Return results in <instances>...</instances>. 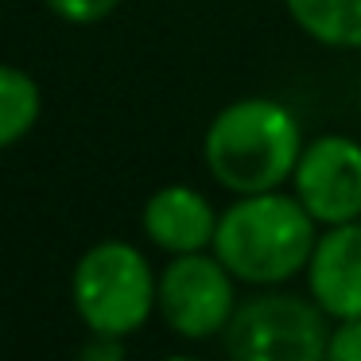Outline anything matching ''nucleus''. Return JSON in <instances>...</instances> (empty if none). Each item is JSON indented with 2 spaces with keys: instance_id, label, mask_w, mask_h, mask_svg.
<instances>
[{
  "instance_id": "nucleus-9",
  "label": "nucleus",
  "mask_w": 361,
  "mask_h": 361,
  "mask_svg": "<svg viewBox=\"0 0 361 361\" xmlns=\"http://www.w3.org/2000/svg\"><path fill=\"white\" fill-rule=\"evenodd\" d=\"M299 35L326 51H361V0H283Z\"/></svg>"
},
{
  "instance_id": "nucleus-10",
  "label": "nucleus",
  "mask_w": 361,
  "mask_h": 361,
  "mask_svg": "<svg viewBox=\"0 0 361 361\" xmlns=\"http://www.w3.org/2000/svg\"><path fill=\"white\" fill-rule=\"evenodd\" d=\"M43 113V90L20 66L0 63V152L20 144Z\"/></svg>"
},
{
  "instance_id": "nucleus-1",
  "label": "nucleus",
  "mask_w": 361,
  "mask_h": 361,
  "mask_svg": "<svg viewBox=\"0 0 361 361\" xmlns=\"http://www.w3.org/2000/svg\"><path fill=\"white\" fill-rule=\"evenodd\" d=\"M303 144V125L288 102L249 94L226 102L210 117L202 133V164L229 198L264 195L291 183Z\"/></svg>"
},
{
  "instance_id": "nucleus-4",
  "label": "nucleus",
  "mask_w": 361,
  "mask_h": 361,
  "mask_svg": "<svg viewBox=\"0 0 361 361\" xmlns=\"http://www.w3.org/2000/svg\"><path fill=\"white\" fill-rule=\"evenodd\" d=\"M330 319L307 291L257 288L237 303L221 345L229 361H326Z\"/></svg>"
},
{
  "instance_id": "nucleus-11",
  "label": "nucleus",
  "mask_w": 361,
  "mask_h": 361,
  "mask_svg": "<svg viewBox=\"0 0 361 361\" xmlns=\"http://www.w3.org/2000/svg\"><path fill=\"white\" fill-rule=\"evenodd\" d=\"M43 4H47L63 24H74V27L102 24V20H109L113 12L121 8V0H43Z\"/></svg>"
},
{
  "instance_id": "nucleus-3",
  "label": "nucleus",
  "mask_w": 361,
  "mask_h": 361,
  "mask_svg": "<svg viewBox=\"0 0 361 361\" xmlns=\"http://www.w3.org/2000/svg\"><path fill=\"white\" fill-rule=\"evenodd\" d=\"M159 272L133 241H97L71 272V303L90 334L128 338L156 314Z\"/></svg>"
},
{
  "instance_id": "nucleus-8",
  "label": "nucleus",
  "mask_w": 361,
  "mask_h": 361,
  "mask_svg": "<svg viewBox=\"0 0 361 361\" xmlns=\"http://www.w3.org/2000/svg\"><path fill=\"white\" fill-rule=\"evenodd\" d=\"M218 206L190 183H167L152 190L140 210V229L152 249L164 257H183V252H202L214 245L218 229Z\"/></svg>"
},
{
  "instance_id": "nucleus-14",
  "label": "nucleus",
  "mask_w": 361,
  "mask_h": 361,
  "mask_svg": "<svg viewBox=\"0 0 361 361\" xmlns=\"http://www.w3.org/2000/svg\"><path fill=\"white\" fill-rule=\"evenodd\" d=\"M159 361H206V357H198V353H167V357H159Z\"/></svg>"
},
{
  "instance_id": "nucleus-2",
  "label": "nucleus",
  "mask_w": 361,
  "mask_h": 361,
  "mask_svg": "<svg viewBox=\"0 0 361 361\" xmlns=\"http://www.w3.org/2000/svg\"><path fill=\"white\" fill-rule=\"evenodd\" d=\"M319 229L322 226L288 187L237 195L221 206L210 252L237 276L241 288H288L307 272Z\"/></svg>"
},
{
  "instance_id": "nucleus-13",
  "label": "nucleus",
  "mask_w": 361,
  "mask_h": 361,
  "mask_svg": "<svg viewBox=\"0 0 361 361\" xmlns=\"http://www.w3.org/2000/svg\"><path fill=\"white\" fill-rule=\"evenodd\" d=\"M74 361H128L125 338H117V334H90L86 342L78 345Z\"/></svg>"
},
{
  "instance_id": "nucleus-6",
  "label": "nucleus",
  "mask_w": 361,
  "mask_h": 361,
  "mask_svg": "<svg viewBox=\"0 0 361 361\" xmlns=\"http://www.w3.org/2000/svg\"><path fill=\"white\" fill-rule=\"evenodd\" d=\"M288 190L319 226L361 218V140L345 133H319L307 140Z\"/></svg>"
},
{
  "instance_id": "nucleus-5",
  "label": "nucleus",
  "mask_w": 361,
  "mask_h": 361,
  "mask_svg": "<svg viewBox=\"0 0 361 361\" xmlns=\"http://www.w3.org/2000/svg\"><path fill=\"white\" fill-rule=\"evenodd\" d=\"M237 303H241V283L210 249L167 257V264L159 268L156 314L183 342L221 338Z\"/></svg>"
},
{
  "instance_id": "nucleus-12",
  "label": "nucleus",
  "mask_w": 361,
  "mask_h": 361,
  "mask_svg": "<svg viewBox=\"0 0 361 361\" xmlns=\"http://www.w3.org/2000/svg\"><path fill=\"white\" fill-rule=\"evenodd\" d=\"M326 361H361V319H338V322H330Z\"/></svg>"
},
{
  "instance_id": "nucleus-7",
  "label": "nucleus",
  "mask_w": 361,
  "mask_h": 361,
  "mask_svg": "<svg viewBox=\"0 0 361 361\" xmlns=\"http://www.w3.org/2000/svg\"><path fill=\"white\" fill-rule=\"evenodd\" d=\"M303 283L330 322L361 319V218L319 229Z\"/></svg>"
}]
</instances>
